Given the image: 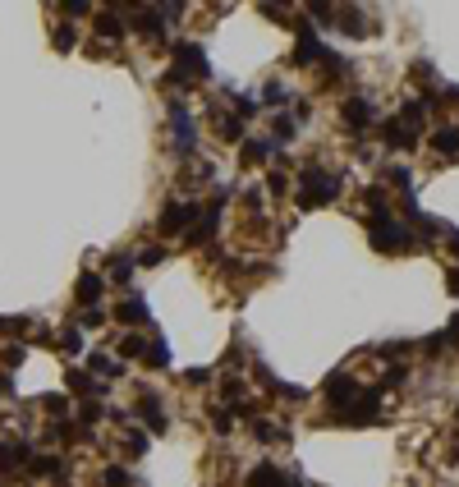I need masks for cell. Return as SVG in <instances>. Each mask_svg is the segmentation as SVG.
<instances>
[{
  "label": "cell",
  "instance_id": "obj_1",
  "mask_svg": "<svg viewBox=\"0 0 459 487\" xmlns=\"http://www.w3.org/2000/svg\"><path fill=\"white\" fill-rule=\"evenodd\" d=\"M372 248H382V253H405L409 248V230L391 225V216H386V221H372Z\"/></svg>",
  "mask_w": 459,
  "mask_h": 487
},
{
  "label": "cell",
  "instance_id": "obj_2",
  "mask_svg": "<svg viewBox=\"0 0 459 487\" xmlns=\"http://www.w3.org/2000/svg\"><path fill=\"white\" fill-rule=\"evenodd\" d=\"M331 198H336V179L308 166L303 170V193H299V202H331Z\"/></svg>",
  "mask_w": 459,
  "mask_h": 487
},
{
  "label": "cell",
  "instance_id": "obj_3",
  "mask_svg": "<svg viewBox=\"0 0 459 487\" xmlns=\"http://www.w3.org/2000/svg\"><path fill=\"white\" fill-rule=\"evenodd\" d=\"M377 410H382V391H359L340 419H345V423H372V419H377Z\"/></svg>",
  "mask_w": 459,
  "mask_h": 487
},
{
  "label": "cell",
  "instance_id": "obj_4",
  "mask_svg": "<svg viewBox=\"0 0 459 487\" xmlns=\"http://www.w3.org/2000/svg\"><path fill=\"white\" fill-rule=\"evenodd\" d=\"M193 216H197L193 202H165V211H161V230H165V234H175V230H184Z\"/></svg>",
  "mask_w": 459,
  "mask_h": 487
},
{
  "label": "cell",
  "instance_id": "obj_5",
  "mask_svg": "<svg viewBox=\"0 0 459 487\" xmlns=\"http://www.w3.org/2000/svg\"><path fill=\"white\" fill-rule=\"evenodd\" d=\"M243 487H299V483H289V478H285L276 465H257V469L248 474V483H243Z\"/></svg>",
  "mask_w": 459,
  "mask_h": 487
},
{
  "label": "cell",
  "instance_id": "obj_6",
  "mask_svg": "<svg viewBox=\"0 0 459 487\" xmlns=\"http://www.w3.org/2000/svg\"><path fill=\"white\" fill-rule=\"evenodd\" d=\"M175 56H179V69H184V74H207V60H202L197 46H179Z\"/></svg>",
  "mask_w": 459,
  "mask_h": 487
},
{
  "label": "cell",
  "instance_id": "obj_7",
  "mask_svg": "<svg viewBox=\"0 0 459 487\" xmlns=\"http://www.w3.org/2000/svg\"><path fill=\"white\" fill-rule=\"evenodd\" d=\"M101 290H106V280H101V276H83V280H78V304H92V308H97Z\"/></svg>",
  "mask_w": 459,
  "mask_h": 487
},
{
  "label": "cell",
  "instance_id": "obj_8",
  "mask_svg": "<svg viewBox=\"0 0 459 487\" xmlns=\"http://www.w3.org/2000/svg\"><path fill=\"white\" fill-rule=\"evenodd\" d=\"M432 147H437L441 156H455V152H459V129H450V124H446V129H437Z\"/></svg>",
  "mask_w": 459,
  "mask_h": 487
},
{
  "label": "cell",
  "instance_id": "obj_9",
  "mask_svg": "<svg viewBox=\"0 0 459 487\" xmlns=\"http://www.w3.org/2000/svg\"><path fill=\"white\" fill-rule=\"evenodd\" d=\"M345 120H349V124H368L372 120V101H363V97L345 101Z\"/></svg>",
  "mask_w": 459,
  "mask_h": 487
},
{
  "label": "cell",
  "instance_id": "obj_10",
  "mask_svg": "<svg viewBox=\"0 0 459 487\" xmlns=\"http://www.w3.org/2000/svg\"><path fill=\"white\" fill-rule=\"evenodd\" d=\"M120 322H147V313H142V304H138V299H133V304L124 299V304H120Z\"/></svg>",
  "mask_w": 459,
  "mask_h": 487
},
{
  "label": "cell",
  "instance_id": "obj_11",
  "mask_svg": "<svg viewBox=\"0 0 459 487\" xmlns=\"http://www.w3.org/2000/svg\"><path fill=\"white\" fill-rule=\"evenodd\" d=\"M97 33L101 37H120V19H115V14H101V19H97Z\"/></svg>",
  "mask_w": 459,
  "mask_h": 487
},
{
  "label": "cell",
  "instance_id": "obj_12",
  "mask_svg": "<svg viewBox=\"0 0 459 487\" xmlns=\"http://www.w3.org/2000/svg\"><path fill=\"white\" fill-rule=\"evenodd\" d=\"M120 350H124V359H138V354H147V345H142L138 336H124V345H120Z\"/></svg>",
  "mask_w": 459,
  "mask_h": 487
},
{
  "label": "cell",
  "instance_id": "obj_13",
  "mask_svg": "<svg viewBox=\"0 0 459 487\" xmlns=\"http://www.w3.org/2000/svg\"><path fill=\"white\" fill-rule=\"evenodd\" d=\"M271 138H276V143H289V138H294V124L280 115V120H276V133H271Z\"/></svg>",
  "mask_w": 459,
  "mask_h": 487
},
{
  "label": "cell",
  "instance_id": "obj_14",
  "mask_svg": "<svg viewBox=\"0 0 459 487\" xmlns=\"http://www.w3.org/2000/svg\"><path fill=\"white\" fill-rule=\"evenodd\" d=\"M216 129H220V138H239V120H230V115H225V120H216Z\"/></svg>",
  "mask_w": 459,
  "mask_h": 487
},
{
  "label": "cell",
  "instance_id": "obj_15",
  "mask_svg": "<svg viewBox=\"0 0 459 487\" xmlns=\"http://www.w3.org/2000/svg\"><path fill=\"white\" fill-rule=\"evenodd\" d=\"M147 359H152V368H165V364H170V350H165V340L152 345V354H147Z\"/></svg>",
  "mask_w": 459,
  "mask_h": 487
},
{
  "label": "cell",
  "instance_id": "obj_16",
  "mask_svg": "<svg viewBox=\"0 0 459 487\" xmlns=\"http://www.w3.org/2000/svg\"><path fill=\"white\" fill-rule=\"evenodd\" d=\"M257 437H262V442H276V437H280V428H276V423H257Z\"/></svg>",
  "mask_w": 459,
  "mask_h": 487
},
{
  "label": "cell",
  "instance_id": "obj_17",
  "mask_svg": "<svg viewBox=\"0 0 459 487\" xmlns=\"http://www.w3.org/2000/svg\"><path fill=\"white\" fill-rule=\"evenodd\" d=\"M391 184L409 188V184H414V179H409V170H405V166H391Z\"/></svg>",
  "mask_w": 459,
  "mask_h": 487
},
{
  "label": "cell",
  "instance_id": "obj_18",
  "mask_svg": "<svg viewBox=\"0 0 459 487\" xmlns=\"http://www.w3.org/2000/svg\"><path fill=\"white\" fill-rule=\"evenodd\" d=\"M78 322H83V327H101V322H106V313H101V308H88Z\"/></svg>",
  "mask_w": 459,
  "mask_h": 487
},
{
  "label": "cell",
  "instance_id": "obj_19",
  "mask_svg": "<svg viewBox=\"0 0 459 487\" xmlns=\"http://www.w3.org/2000/svg\"><path fill=\"white\" fill-rule=\"evenodd\" d=\"M129 483V474H124V469H106V487H124Z\"/></svg>",
  "mask_w": 459,
  "mask_h": 487
},
{
  "label": "cell",
  "instance_id": "obj_20",
  "mask_svg": "<svg viewBox=\"0 0 459 487\" xmlns=\"http://www.w3.org/2000/svg\"><path fill=\"white\" fill-rule=\"evenodd\" d=\"M129 271H133V262H129V257H120V262L110 267V276H115V280H124V276H129Z\"/></svg>",
  "mask_w": 459,
  "mask_h": 487
},
{
  "label": "cell",
  "instance_id": "obj_21",
  "mask_svg": "<svg viewBox=\"0 0 459 487\" xmlns=\"http://www.w3.org/2000/svg\"><path fill=\"white\" fill-rule=\"evenodd\" d=\"M243 156H248V161H262V156H266V143H248V147H243Z\"/></svg>",
  "mask_w": 459,
  "mask_h": 487
},
{
  "label": "cell",
  "instance_id": "obj_22",
  "mask_svg": "<svg viewBox=\"0 0 459 487\" xmlns=\"http://www.w3.org/2000/svg\"><path fill=\"white\" fill-rule=\"evenodd\" d=\"M55 42H60V46L69 51V46H74V28H60V33H55Z\"/></svg>",
  "mask_w": 459,
  "mask_h": 487
},
{
  "label": "cell",
  "instance_id": "obj_23",
  "mask_svg": "<svg viewBox=\"0 0 459 487\" xmlns=\"http://www.w3.org/2000/svg\"><path fill=\"white\" fill-rule=\"evenodd\" d=\"M446 340H459V317L450 322V331H446Z\"/></svg>",
  "mask_w": 459,
  "mask_h": 487
},
{
  "label": "cell",
  "instance_id": "obj_24",
  "mask_svg": "<svg viewBox=\"0 0 459 487\" xmlns=\"http://www.w3.org/2000/svg\"><path fill=\"white\" fill-rule=\"evenodd\" d=\"M450 294H459V271H450Z\"/></svg>",
  "mask_w": 459,
  "mask_h": 487
},
{
  "label": "cell",
  "instance_id": "obj_25",
  "mask_svg": "<svg viewBox=\"0 0 459 487\" xmlns=\"http://www.w3.org/2000/svg\"><path fill=\"white\" fill-rule=\"evenodd\" d=\"M450 244H455V253H459V234H450Z\"/></svg>",
  "mask_w": 459,
  "mask_h": 487
}]
</instances>
